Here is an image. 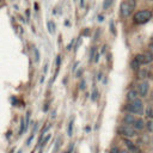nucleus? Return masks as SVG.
Masks as SVG:
<instances>
[{"label": "nucleus", "instance_id": "nucleus-1", "mask_svg": "<svg viewBox=\"0 0 153 153\" xmlns=\"http://www.w3.org/2000/svg\"><path fill=\"white\" fill-rule=\"evenodd\" d=\"M136 7V0H125L120 5V14L122 18H128Z\"/></svg>", "mask_w": 153, "mask_h": 153}, {"label": "nucleus", "instance_id": "nucleus-2", "mask_svg": "<svg viewBox=\"0 0 153 153\" xmlns=\"http://www.w3.org/2000/svg\"><path fill=\"white\" fill-rule=\"evenodd\" d=\"M153 17V13L151 10H140V11H137L136 13L134 14L133 17V22L135 24H139V25H142V24H146L147 22H150L151 19Z\"/></svg>", "mask_w": 153, "mask_h": 153}, {"label": "nucleus", "instance_id": "nucleus-3", "mask_svg": "<svg viewBox=\"0 0 153 153\" xmlns=\"http://www.w3.org/2000/svg\"><path fill=\"white\" fill-rule=\"evenodd\" d=\"M126 110L129 114H135V115H142L144 114V103L141 99H135L133 102H129L126 106Z\"/></svg>", "mask_w": 153, "mask_h": 153}, {"label": "nucleus", "instance_id": "nucleus-4", "mask_svg": "<svg viewBox=\"0 0 153 153\" xmlns=\"http://www.w3.org/2000/svg\"><path fill=\"white\" fill-rule=\"evenodd\" d=\"M117 133H119L121 136L127 137V139H132V137L136 136V130L129 125L120 126L119 128H117Z\"/></svg>", "mask_w": 153, "mask_h": 153}, {"label": "nucleus", "instance_id": "nucleus-5", "mask_svg": "<svg viewBox=\"0 0 153 153\" xmlns=\"http://www.w3.org/2000/svg\"><path fill=\"white\" fill-rule=\"evenodd\" d=\"M148 90H150V83H148L147 80L140 81V83L137 84V86H136L137 93H139V96L140 97H142V98H145V97L147 96Z\"/></svg>", "mask_w": 153, "mask_h": 153}, {"label": "nucleus", "instance_id": "nucleus-6", "mask_svg": "<svg viewBox=\"0 0 153 153\" xmlns=\"http://www.w3.org/2000/svg\"><path fill=\"white\" fill-rule=\"evenodd\" d=\"M152 77V72L150 68H139L137 71V78L140 80H146L147 78Z\"/></svg>", "mask_w": 153, "mask_h": 153}, {"label": "nucleus", "instance_id": "nucleus-7", "mask_svg": "<svg viewBox=\"0 0 153 153\" xmlns=\"http://www.w3.org/2000/svg\"><path fill=\"white\" fill-rule=\"evenodd\" d=\"M123 144L126 145V147L129 150V152L132 153H139V147L136 146V145L133 142V141H130V139H127V137H123Z\"/></svg>", "mask_w": 153, "mask_h": 153}, {"label": "nucleus", "instance_id": "nucleus-8", "mask_svg": "<svg viewBox=\"0 0 153 153\" xmlns=\"http://www.w3.org/2000/svg\"><path fill=\"white\" fill-rule=\"evenodd\" d=\"M132 127H133V128H134L136 132L144 130V129L146 128V122L141 119V117H136V120H135L134 123L132 125Z\"/></svg>", "mask_w": 153, "mask_h": 153}, {"label": "nucleus", "instance_id": "nucleus-9", "mask_svg": "<svg viewBox=\"0 0 153 153\" xmlns=\"http://www.w3.org/2000/svg\"><path fill=\"white\" fill-rule=\"evenodd\" d=\"M126 98H127V100L128 102H133V100L137 99L139 98V93H137V91L134 90V89H130V90L127 92V96H126Z\"/></svg>", "mask_w": 153, "mask_h": 153}, {"label": "nucleus", "instance_id": "nucleus-10", "mask_svg": "<svg viewBox=\"0 0 153 153\" xmlns=\"http://www.w3.org/2000/svg\"><path fill=\"white\" fill-rule=\"evenodd\" d=\"M136 120V117H135L133 114H127V115H125L123 116V123L125 125H129V126H132L133 123H134V121Z\"/></svg>", "mask_w": 153, "mask_h": 153}, {"label": "nucleus", "instance_id": "nucleus-11", "mask_svg": "<svg viewBox=\"0 0 153 153\" xmlns=\"http://www.w3.org/2000/svg\"><path fill=\"white\" fill-rule=\"evenodd\" d=\"M134 59L136 60L140 65H147V60H146V55H145V54H137V55H135Z\"/></svg>", "mask_w": 153, "mask_h": 153}, {"label": "nucleus", "instance_id": "nucleus-12", "mask_svg": "<svg viewBox=\"0 0 153 153\" xmlns=\"http://www.w3.org/2000/svg\"><path fill=\"white\" fill-rule=\"evenodd\" d=\"M140 66H141V65H140L139 62H137V61H136L135 59H133V60L130 61V68L133 69V71H135V72H137V71H139Z\"/></svg>", "mask_w": 153, "mask_h": 153}, {"label": "nucleus", "instance_id": "nucleus-13", "mask_svg": "<svg viewBox=\"0 0 153 153\" xmlns=\"http://www.w3.org/2000/svg\"><path fill=\"white\" fill-rule=\"evenodd\" d=\"M73 125H74V120L71 119V121L68 122V126H67V134H68V136L73 135Z\"/></svg>", "mask_w": 153, "mask_h": 153}, {"label": "nucleus", "instance_id": "nucleus-14", "mask_svg": "<svg viewBox=\"0 0 153 153\" xmlns=\"http://www.w3.org/2000/svg\"><path fill=\"white\" fill-rule=\"evenodd\" d=\"M25 130H26V123H25V120L22 119L20 120V127H19V135H22Z\"/></svg>", "mask_w": 153, "mask_h": 153}, {"label": "nucleus", "instance_id": "nucleus-15", "mask_svg": "<svg viewBox=\"0 0 153 153\" xmlns=\"http://www.w3.org/2000/svg\"><path fill=\"white\" fill-rule=\"evenodd\" d=\"M47 28H48V30H49L50 34H54V32H55V24H54L52 20L47 22Z\"/></svg>", "mask_w": 153, "mask_h": 153}, {"label": "nucleus", "instance_id": "nucleus-16", "mask_svg": "<svg viewBox=\"0 0 153 153\" xmlns=\"http://www.w3.org/2000/svg\"><path fill=\"white\" fill-rule=\"evenodd\" d=\"M146 128H147V130L150 132V133H152V132H153V120L152 119H150L148 121L146 122Z\"/></svg>", "mask_w": 153, "mask_h": 153}, {"label": "nucleus", "instance_id": "nucleus-17", "mask_svg": "<svg viewBox=\"0 0 153 153\" xmlns=\"http://www.w3.org/2000/svg\"><path fill=\"white\" fill-rule=\"evenodd\" d=\"M114 4V0H104L103 3V10H108Z\"/></svg>", "mask_w": 153, "mask_h": 153}, {"label": "nucleus", "instance_id": "nucleus-18", "mask_svg": "<svg viewBox=\"0 0 153 153\" xmlns=\"http://www.w3.org/2000/svg\"><path fill=\"white\" fill-rule=\"evenodd\" d=\"M50 140V134H48V136H44L43 137V140L41 141V144H40V147H44L46 145L48 144V141Z\"/></svg>", "mask_w": 153, "mask_h": 153}, {"label": "nucleus", "instance_id": "nucleus-19", "mask_svg": "<svg viewBox=\"0 0 153 153\" xmlns=\"http://www.w3.org/2000/svg\"><path fill=\"white\" fill-rule=\"evenodd\" d=\"M146 116L153 120V106H150V108L146 109Z\"/></svg>", "mask_w": 153, "mask_h": 153}, {"label": "nucleus", "instance_id": "nucleus-20", "mask_svg": "<svg viewBox=\"0 0 153 153\" xmlns=\"http://www.w3.org/2000/svg\"><path fill=\"white\" fill-rule=\"evenodd\" d=\"M109 26H110V31L113 32L114 35H116V29H115V25H114V20H110Z\"/></svg>", "mask_w": 153, "mask_h": 153}, {"label": "nucleus", "instance_id": "nucleus-21", "mask_svg": "<svg viewBox=\"0 0 153 153\" xmlns=\"http://www.w3.org/2000/svg\"><path fill=\"white\" fill-rule=\"evenodd\" d=\"M145 55H146L147 65H148V63H151V62H153V56H152V55H151L150 53H146V54H145Z\"/></svg>", "mask_w": 153, "mask_h": 153}, {"label": "nucleus", "instance_id": "nucleus-22", "mask_svg": "<svg viewBox=\"0 0 153 153\" xmlns=\"http://www.w3.org/2000/svg\"><path fill=\"white\" fill-rule=\"evenodd\" d=\"M85 85H86V81L83 79V80L80 81V84H79V89H80V90H85V89H86V86H85Z\"/></svg>", "mask_w": 153, "mask_h": 153}, {"label": "nucleus", "instance_id": "nucleus-23", "mask_svg": "<svg viewBox=\"0 0 153 153\" xmlns=\"http://www.w3.org/2000/svg\"><path fill=\"white\" fill-rule=\"evenodd\" d=\"M97 98H98V91H97V90H93V92H92V97H91V99H92V100H96Z\"/></svg>", "mask_w": 153, "mask_h": 153}, {"label": "nucleus", "instance_id": "nucleus-24", "mask_svg": "<svg viewBox=\"0 0 153 153\" xmlns=\"http://www.w3.org/2000/svg\"><path fill=\"white\" fill-rule=\"evenodd\" d=\"M94 52H96V48L92 47V48H91V53H90V60H93V57H94Z\"/></svg>", "mask_w": 153, "mask_h": 153}, {"label": "nucleus", "instance_id": "nucleus-25", "mask_svg": "<svg viewBox=\"0 0 153 153\" xmlns=\"http://www.w3.org/2000/svg\"><path fill=\"white\" fill-rule=\"evenodd\" d=\"M34 136H35V133H31V135H30V137H29L28 140H26V145H30L31 144V141H32V139H34Z\"/></svg>", "mask_w": 153, "mask_h": 153}, {"label": "nucleus", "instance_id": "nucleus-26", "mask_svg": "<svg viewBox=\"0 0 153 153\" xmlns=\"http://www.w3.org/2000/svg\"><path fill=\"white\" fill-rule=\"evenodd\" d=\"M148 53H150L151 55L153 56V42H152V43L148 44Z\"/></svg>", "mask_w": 153, "mask_h": 153}, {"label": "nucleus", "instance_id": "nucleus-27", "mask_svg": "<svg viewBox=\"0 0 153 153\" xmlns=\"http://www.w3.org/2000/svg\"><path fill=\"white\" fill-rule=\"evenodd\" d=\"M55 63H56V67H60V63H61V56H60V55H57L56 56V61H55Z\"/></svg>", "mask_w": 153, "mask_h": 153}, {"label": "nucleus", "instance_id": "nucleus-28", "mask_svg": "<svg viewBox=\"0 0 153 153\" xmlns=\"http://www.w3.org/2000/svg\"><path fill=\"white\" fill-rule=\"evenodd\" d=\"M110 153H120L119 147H113V148H111V151H110Z\"/></svg>", "mask_w": 153, "mask_h": 153}, {"label": "nucleus", "instance_id": "nucleus-29", "mask_svg": "<svg viewBox=\"0 0 153 153\" xmlns=\"http://www.w3.org/2000/svg\"><path fill=\"white\" fill-rule=\"evenodd\" d=\"M35 55H36V57H35V61H38V60H40V53L37 52V49H35Z\"/></svg>", "mask_w": 153, "mask_h": 153}, {"label": "nucleus", "instance_id": "nucleus-30", "mask_svg": "<svg viewBox=\"0 0 153 153\" xmlns=\"http://www.w3.org/2000/svg\"><path fill=\"white\" fill-rule=\"evenodd\" d=\"M73 43H74V40H72V41H71V43H69L68 46H67V50H71V49H72Z\"/></svg>", "mask_w": 153, "mask_h": 153}, {"label": "nucleus", "instance_id": "nucleus-31", "mask_svg": "<svg viewBox=\"0 0 153 153\" xmlns=\"http://www.w3.org/2000/svg\"><path fill=\"white\" fill-rule=\"evenodd\" d=\"M11 100H12L13 106H17V99H16V98H14V97H12V99H11Z\"/></svg>", "mask_w": 153, "mask_h": 153}, {"label": "nucleus", "instance_id": "nucleus-32", "mask_svg": "<svg viewBox=\"0 0 153 153\" xmlns=\"http://www.w3.org/2000/svg\"><path fill=\"white\" fill-rule=\"evenodd\" d=\"M72 150H73V144H71V146H69L68 151H66L65 153H72Z\"/></svg>", "mask_w": 153, "mask_h": 153}, {"label": "nucleus", "instance_id": "nucleus-33", "mask_svg": "<svg viewBox=\"0 0 153 153\" xmlns=\"http://www.w3.org/2000/svg\"><path fill=\"white\" fill-rule=\"evenodd\" d=\"M105 52H106V46H104V47H103V49L100 50V54H104Z\"/></svg>", "mask_w": 153, "mask_h": 153}, {"label": "nucleus", "instance_id": "nucleus-34", "mask_svg": "<svg viewBox=\"0 0 153 153\" xmlns=\"http://www.w3.org/2000/svg\"><path fill=\"white\" fill-rule=\"evenodd\" d=\"M81 73H83V71H81V69H79L78 72H77V77H81Z\"/></svg>", "mask_w": 153, "mask_h": 153}, {"label": "nucleus", "instance_id": "nucleus-35", "mask_svg": "<svg viewBox=\"0 0 153 153\" xmlns=\"http://www.w3.org/2000/svg\"><path fill=\"white\" fill-rule=\"evenodd\" d=\"M98 20H99V22H103V20H104L103 16H98Z\"/></svg>", "mask_w": 153, "mask_h": 153}, {"label": "nucleus", "instance_id": "nucleus-36", "mask_svg": "<svg viewBox=\"0 0 153 153\" xmlns=\"http://www.w3.org/2000/svg\"><path fill=\"white\" fill-rule=\"evenodd\" d=\"M34 6H35V10H36V11H38V4H37V3H35Z\"/></svg>", "mask_w": 153, "mask_h": 153}, {"label": "nucleus", "instance_id": "nucleus-37", "mask_svg": "<svg viewBox=\"0 0 153 153\" xmlns=\"http://www.w3.org/2000/svg\"><path fill=\"white\" fill-rule=\"evenodd\" d=\"M26 17L30 18V11H29V10H26Z\"/></svg>", "mask_w": 153, "mask_h": 153}, {"label": "nucleus", "instance_id": "nucleus-38", "mask_svg": "<svg viewBox=\"0 0 153 153\" xmlns=\"http://www.w3.org/2000/svg\"><path fill=\"white\" fill-rule=\"evenodd\" d=\"M102 73H98V77H97V78H98V80H100V79H102Z\"/></svg>", "mask_w": 153, "mask_h": 153}, {"label": "nucleus", "instance_id": "nucleus-39", "mask_svg": "<svg viewBox=\"0 0 153 153\" xmlns=\"http://www.w3.org/2000/svg\"><path fill=\"white\" fill-rule=\"evenodd\" d=\"M78 65H79V62L74 63V66H73V71H74V69H75V68H77V66H78Z\"/></svg>", "mask_w": 153, "mask_h": 153}, {"label": "nucleus", "instance_id": "nucleus-40", "mask_svg": "<svg viewBox=\"0 0 153 153\" xmlns=\"http://www.w3.org/2000/svg\"><path fill=\"white\" fill-rule=\"evenodd\" d=\"M80 5H81V6H83V5H84V0H81V3H80Z\"/></svg>", "mask_w": 153, "mask_h": 153}, {"label": "nucleus", "instance_id": "nucleus-41", "mask_svg": "<svg viewBox=\"0 0 153 153\" xmlns=\"http://www.w3.org/2000/svg\"><path fill=\"white\" fill-rule=\"evenodd\" d=\"M17 153H22V150H19V151H18V152H17Z\"/></svg>", "mask_w": 153, "mask_h": 153}, {"label": "nucleus", "instance_id": "nucleus-42", "mask_svg": "<svg viewBox=\"0 0 153 153\" xmlns=\"http://www.w3.org/2000/svg\"><path fill=\"white\" fill-rule=\"evenodd\" d=\"M120 153H127V152H123V151H120Z\"/></svg>", "mask_w": 153, "mask_h": 153}, {"label": "nucleus", "instance_id": "nucleus-43", "mask_svg": "<svg viewBox=\"0 0 153 153\" xmlns=\"http://www.w3.org/2000/svg\"><path fill=\"white\" fill-rule=\"evenodd\" d=\"M152 40H153V36H152Z\"/></svg>", "mask_w": 153, "mask_h": 153}, {"label": "nucleus", "instance_id": "nucleus-44", "mask_svg": "<svg viewBox=\"0 0 153 153\" xmlns=\"http://www.w3.org/2000/svg\"><path fill=\"white\" fill-rule=\"evenodd\" d=\"M151 1H153V0H151Z\"/></svg>", "mask_w": 153, "mask_h": 153}, {"label": "nucleus", "instance_id": "nucleus-45", "mask_svg": "<svg viewBox=\"0 0 153 153\" xmlns=\"http://www.w3.org/2000/svg\"><path fill=\"white\" fill-rule=\"evenodd\" d=\"M0 1H1V0H0Z\"/></svg>", "mask_w": 153, "mask_h": 153}]
</instances>
